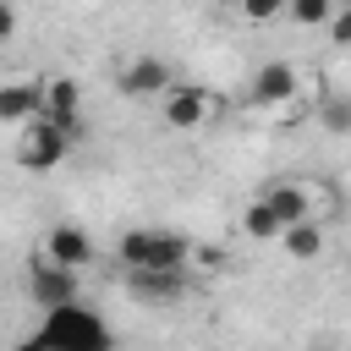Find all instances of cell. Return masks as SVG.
I'll use <instances>...</instances> for the list:
<instances>
[{
	"label": "cell",
	"instance_id": "cell-9",
	"mask_svg": "<svg viewBox=\"0 0 351 351\" xmlns=\"http://www.w3.org/2000/svg\"><path fill=\"white\" fill-rule=\"evenodd\" d=\"M38 252L55 258V263H66V269H82V263H93V236H88L82 225H55Z\"/></svg>",
	"mask_w": 351,
	"mask_h": 351
},
{
	"label": "cell",
	"instance_id": "cell-5",
	"mask_svg": "<svg viewBox=\"0 0 351 351\" xmlns=\"http://www.w3.org/2000/svg\"><path fill=\"white\" fill-rule=\"evenodd\" d=\"M38 93H44V121H55L71 143H82L88 132H82V82L77 77H44L38 82Z\"/></svg>",
	"mask_w": 351,
	"mask_h": 351
},
{
	"label": "cell",
	"instance_id": "cell-2",
	"mask_svg": "<svg viewBox=\"0 0 351 351\" xmlns=\"http://www.w3.org/2000/svg\"><path fill=\"white\" fill-rule=\"evenodd\" d=\"M192 252H197V241H192V236H181V230H159V225L126 230V236L115 241L121 269H186V263H192Z\"/></svg>",
	"mask_w": 351,
	"mask_h": 351
},
{
	"label": "cell",
	"instance_id": "cell-15",
	"mask_svg": "<svg viewBox=\"0 0 351 351\" xmlns=\"http://www.w3.org/2000/svg\"><path fill=\"white\" fill-rule=\"evenodd\" d=\"M318 126L329 137H351V93H324L318 99Z\"/></svg>",
	"mask_w": 351,
	"mask_h": 351
},
{
	"label": "cell",
	"instance_id": "cell-16",
	"mask_svg": "<svg viewBox=\"0 0 351 351\" xmlns=\"http://www.w3.org/2000/svg\"><path fill=\"white\" fill-rule=\"evenodd\" d=\"M329 11H335V0H285V16H291L296 27H324Z\"/></svg>",
	"mask_w": 351,
	"mask_h": 351
},
{
	"label": "cell",
	"instance_id": "cell-18",
	"mask_svg": "<svg viewBox=\"0 0 351 351\" xmlns=\"http://www.w3.org/2000/svg\"><path fill=\"white\" fill-rule=\"evenodd\" d=\"M236 11H241L247 22H274V16L285 11V0H236Z\"/></svg>",
	"mask_w": 351,
	"mask_h": 351
},
{
	"label": "cell",
	"instance_id": "cell-10",
	"mask_svg": "<svg viewBox=\"0 0 351 351\" xmlns=\"http://www.w3.org/2000/svg\"><path fill=\"white\" fill-rule=\"evenodd\" d=\"M126 285L143 302H176L186 291V269H126Z\"/></svg>",
	"mask_w": 351,
	"mask_h": 351
},
{
	"label": "cell",
	"instance_id": "cell-14",
	"mask_svg": "<svg viewBox=\"0 0 351 351\" xmlns=\"http://www.w3.org/2000/svg\"><path fill=\"white\" fill-rule=\"evenodd\" d=\"M241 230H247L252 241H280V230H285V225H280V214H274L263 197H252V203L241 208Z\"/></svg>",
	"mask_w": 351,
	"mask_h": 351
},
{
	"label": "cell",
	"instance_id": "cell-7",
	"mask_svg": "<svg viewBox=\"0 0 351 351\" xmlns=\"http://www.w3.org/2000/svg\"><path fill=\"white\" fill-rule=\"evenodd\" d=\"M170 82H176V77H170V66H165L159 55H137V60H126V66L115 71V88H121L126 99H159Z\"/></svg>",
	"mask_w": 351,
	"mask_h": 351
},
{
	"label": "cell",
	"instance_id": "cell-12",
	"mask_svg": "<svg viewBox=\"0 0 351 351\" xmlns=\"http://www.w3.org/2000/svg\"><path fill=\"white\" fill-rule=\"evenodd\" d=\"M38 110H44L38 82H0V126H27L38 121Z\"/></svg>",
	"mask_w": 351,
	"mask_h": 351
},
{
	"label": "cell",
	"instance_id": "cell-3",
	"mask_svg": "<svg viewBox=\"0 0 351 351\" xmlns=\"http://www.w3.org/2000/svg\"><path fill=\"white\" fill-rule=\"evenodd\" d=\"M71 148H77V143H71L55 121H44V115H38V121H27V126L16 132V165H22V170H33V176H49L55 165H66V154H71Z\"/></svg>",
	"mask_w": 351,
	"mask_h": 351
},
{
	"label": "cell",
	"instance_id": "cell-8",
	"mask_svg": "<svg viewBox=\"0 0 351 351\" xmlns=\"http://www.w3.org/2000/svg\"><path fill=\"white\" fill-rule=\"evenodd\" d=\"M302 88H307V82H302V71H296L291 60H269V66H258L252 82H247L252 104H291Z\"/></svg>",
	"mask_w": 351,
	"mask_h": 351
},
{
	"label": "cell",
	"instance_id": "cell-17",
	"mask_svg": "<svg viewBox=\"0 0 351 351\" xmlns=\"http://www.w3.org/2000/svg\"><path fill=\"white\" fill-rule=\"evenodd\" d=\"M329 44H340V49H351V0H335V11H329Z\"/></svg>",
	"mask_w": 351,
	"mask_h": 351
},
{
	"label": "cell",
	"instance_id": "cell-6",
	"mask_svg": "<svg viewBox=\"0 0 351 351\" xmlns=\"http://www.w3.org/2000/svg\"><path fill=\"white\" fill-rule=\"evenodd\" d=\"M208 110H214V99H208L197 82H170V88L159 93V115H165L170 132H197V126L208 121Z\"/></svg>",
	"mask_w": 351,
	"mask_h": 351
},
{
	"label": "cell",
	"instance_id": "cell-13",
	"mask_svg": "<svg viewBox=\"0 0 351 351\" xmlns=\"http://www.w3.org/2000/svg\"><path fill=\"white\" fill-rule=\"evenodd\" d=\"M280 247L296 258V263H313L318 252H324V230H318V219H302V225H285L280 230Z\"/></svg>",
	"mask_w": 351,
	"mask_h": 351
},
{
	"label": "cell",
	"instance_id": "cell-1",
	"mask_svg": "<svg viewBox=\"0 0 351 351\" xmlns=\"http://www.w3.org/2000/svg\"><path fill=\"white\" fill-rule=\"evenodd\" d=\"M16 351H115V329H110L93 307L66 302V307H44L38 329H33Z\"/></svg>",
	"mask_w": 351,
	"mask_h": 351
},
{
	"label": "cell",
	"instance_id": "cell-11",
	"mask_svg": "<svg viewBox=\"0 0 351 351\" xmlns=\"http://www.w3.org/2000/svg\"><path fill=\"white\" fill-rule=\"evenodd\" d=\"M258 197L280 214V225H302V219H313V192H307L302 181H274V186H263Z\"/></svg>",
	"mask_w": 351,
	"mask_h": 351
},
{
	"label": "cell",
	"instance_id": "cell-19",
	"mask_svg": "<svg viewBox=\"0 0 351 351\" xmlns=\"http://www.w3.org/2000/svg\"><path fill=\"white\" fill-rule=\"evenodd\" d=\"M5 38H16V5L11 0H0V44Z\"/></svg>",
	"mask_w": 351,
	"mask_h": 351
},
{
	"label": "cell",
	"instance_id": "cell-4",
	"mask_svg": "<svg viewBox=\"0 0 351 351\" xmlns=\"http://www.w3.org/2000/svg\"><path fill=\"white\" fill-rule=\"evenodd\" d=\"M77 291H82V269H66V263L33 252V263H27V296H33V307H66V302H77Z\"/></svg>",
	"mask_w": 351,
	"mask_h": 351
}]
</instances>
